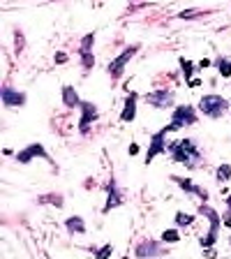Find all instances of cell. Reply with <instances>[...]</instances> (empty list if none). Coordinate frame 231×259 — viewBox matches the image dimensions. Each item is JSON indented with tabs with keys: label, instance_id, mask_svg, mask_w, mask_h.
I'll return each mask as SVG.
<instances>
[{
	"label": "cell",
	"instance_id": "6da1fadb",
	"mask_svg": "<svg viewBox=\"0 0 231 259\" xmlns=\"http://www.w3.org/2000/svg\"><path fill=\"white\" fill-rule=\"evenodd\" d=\"M169 157L173 162H180V164H188V167H197V162L201 160V151L197 148L192 139H178V141H171L167 148Z\"/></svg>",
	"mask_w": 231,
	"mask_h": 259
},
{
	"label": "cell",
	"instance_id": "7a4b0ae2",
	"mask_svg": "<svg viewBox=\"0 0 231 259\" xmlns=\"http://www.w3.org/2000/svg\"><path fill=\"white\" fill-rule=\"evenodd\" d=\"M201 213L204 218H208V222H210V227H208V232L204 234V236L199 238V245L201 248H213L217 243V236H220V225H222V218H220V213H217L213 206H208V204H199V208H197Z\"/></svg>",
	"mask_w": 231,
	"mask_h": 259
},
{
	"label": "cell",
	"instance_id": "3957f363",
	"mask_svg": "<svg viewBox=\"0 0 231 259\" xmlns=\"http://www.w3.org/2000/svg\"><path fill=\"white\" fill-rule=\"evenodd\" d=\"M229 109H231V104L222 95H217V93L201 95V100H199V111L204 116H208V118H222Z\"/></svg>",
	"mask_w": 231,
	"mask_h": 259
},
{
	"label": "cell",
	"instance_id": "277c9868",
	"mask_svg": "<svg viewBox=\"0 0 231 259\" xmlns=\"http://www.w3.org/2000/svg\"><path fill=\"white\" fill-rule=\"evenodd\" d=\"M197 123V109L192 104H178L171 113V123H169V132H178L183 127Z\"/></svg>",
	"mask_w": 231,
	"mask_h": 259
},
{
	"label": "cell",
	"instance_id": "5b68a950",
	"mask_svg": "<svg viewBox=\"0 0 231 259\" xmlns=\"http://www.w3.org/2000/svg\"><path fill=\"white\" fill-rule=\"evenodd\" d=\"M139 44H132V47H127V49H123V54L120 56H116V58L109 63V67H107V72H109V76H111V81H118L120 76H123V72H125V65L129 63V60L134 58L136 54H139Z\"/></svg>",
	"mask_w": 231,
	"mask_h": 259
},
{
	"label": "cell",
	"instance_id": "8992f818",
	"mask_svg": "<svg viewBox=\"0 0 231 259\" xmlns=\"http://www.w3.org/2000/svg\"><path fill=\"white\" fill-rule=\"evenodd\" d=\"M167 135H169V125H164L160 132H155V135L151 137V146H148V151H146V164H151L157 155L167 153V148H169Z\"/></svg>",
	"mask_w": 231,
	"mask_h": 259
},
{
	"label": "cell",
	"instance_id": "52a82bcc",
	"mask_svg": "<svg viewBox=\"0 0 231 259\" xmlns=\"http://www.w3.org/2000/svg\"><path fill=\"white\" fill-rule=\"evenodd\" d=\"M171 181L173 183H178V188L183 190V192L192 194V197H199L201 204H208V190L206 188L197 185L194 181H190V178H185V176H171Z\"/></svg>",
	"mask_w": 231,
	"mask_h": 259
},
{
	"label": "cell",
	"instance_id": "ba28073f",
	"mask_svg": "<svg viewBox=\"0 0 231 259\" xmlns=\"http://www.w3.org/2000/svg\"><path fill=\"white\" fill-rule=\"evenodd\" d=\"M93 44H95V32H88L86 37L81 39L79 44V56H81V65H83V70H90L93 65H95V56H93Z\"/></svg>",
	"mask_w": 231,
	"mask_h": 259
},
{
	"label": "cell",
	"instance_id": "9c48e42d",
	"mask_svg": "<svg viewBox=\"0 0 231 259\" xmlns=\"http://www.w3.org/2000/svg\"><path fill=\"white\" fill-rule=\"evenodd\" d=\"M144 100L155 109H169L173 104V100H176V93L173 91H155V93H148Z\"/></svg>",
	"mask_w": 231,
	"mask_h": 259
},
{
	"label": "cell",
	"instance_id": "30bf717a",
	"mask_svg": "<svg viewBox=\"0 0 231 259\" xmlns=\"http://www.w3.org/2000/svg\"><path fill=\"white\" fill-rule=\"evenodd\" d=\"M32 157H42V160L51 162V157H49L47 148H44L42 144H30L28 148H21V153H16V162H19V164H28Z\"/></svg>",
	"mask_w": 231,
	"mask_h": 259
},
{
	"label": "cell",
	"instance_id": "8fae6325",
	"mask_svg": "<svg viewBox=\"0 0 231 259\" xmlns=\"http://www.w3.org/2000/svg\"><path fill=\"white\" fill-rule=\"evenodd\" d=\"M164 254V248H160V243L157 241H141L134 250V257L136 259H153V257H160Z\"/></svg>",
	"mask_w": 231,
	"mask_h": 259
},
{
	"label": "cell",
	"instance_id": "7c38bea8",
	"mask_svg": "<svg viewBox=\"0 0 231 259\" xmlns=\"http://www.w3.org/2000/svg\"><path fill=\"white\" fill-rule=\"evenodd\" d=\"M81 118H79V132L81 135H86L88 132V127H90V123L93 120H97V107L93 102H81Z\"/></svg>",
	"mask_w": 231,
	"mask_h": 259
},
{
	"label": "cell",
	"instance_id": "4fadbf2b",
	"mask_svg": "<svg viewBox=\"0 0 231 259\" xmlns=\"http://www.w3.org/2000/svg\"><path fill=\"white\" fill-rule=\"evenodd\" d=\"M107 192H109V197H107V204H104L102 213H111L113 208H118V206H123V194H120L118 185H116V178H111V181H109Z\"/></svg>",
	"mask_w": 231,
	"mask_h": 259
},
{
	"label": "cell",
	"instance_id": "5bb4252c",
	"mask_svg": "<svg viewBox=\"0 0 231 259\" xmlns=\"http://www.w3.org/2000/svg\"><path fill=\"white\" fill-rule=\"evenodd\" d=\"M3 104H5L7 109L23 107V104H26V95H23L21 91H16V88H12V86H3Z\"/></svg>",
	"mask_w": 231,
	"mask_h": 259
},
{
	"label": "cell",
	"instance_id": "9a60e30c",
	"mask_svg": "<svg viewBox=\"0 0 231 259\" xmlns=\"http://www.w3.org/2000/svg\"><path fill=\"white\" fill-rule=\"evenodd\" d=\"M136 102H139V95L136 93H129L125 97V107H123V113H120V120L123 123H132L136 118Z\"/></svg>",
	"mask_w": 231,
	"mask_h": 259
},
{
	"label": "cell",
	"instance_id": "2e32d148",
	"mask_svg": "<svg viewBox=\"0 0 231 259\" xmlns=\"http://www.w3.org/2000/svg\"><path fill=\"white\" fill-rule=\"evenodd\" d=\"M60 97H63V104L67 109H76L81 107V100H79V93H76L74 86H63V93H60Z\"/></svg>",
	"mask_w": 231,
	"mask_h": 259
},
{
	"label": "cell",
	"instance_id": "e0dca14e",
	"mask_svg": "<svg viewBox=\"0 0 231 259\" xmlns=\"http://www.w3.org/2000/svg\"><path fill=\"white\" fill-rule=\"evenodd\" d=\"M65 229H67L72 236H74V234H83L86 232V222H83L81 215H70L65 220Z\"/></svg>",
	"mask_w": 231,
	"mask_h": 259
},
{
	"label": "cell",
	"instance_id": "ac0fdd59",
	"mask_svg": "<svg viewBox=\"0 0 231 259\" xmlns=\"http://www.w3.org/2000/svg\"><path fill=\"white\" fill-rule=\"evenodd\" d=\"M173 222H176L178 229H188V227H192L194 222H197V218L192 215V213H185V210H178L176 215H173Z\"/></svg>",
	"mask_w": 231,
	"mask_h": 259
},
{
	"label": "cell",
	"instance_id": "d6986e66",
	"mask_svg": "<svg viewBox=\"0 0 231 259\" xmlns=\"http://www.w3.org/2000/svg\"><path fill=\"white\" fill-rule=\"evenodd\" d=\"M178 65H180V70H183L185 81H192L194 70H197V65H194L192 60H188V58H185V56H180V58H178Z\"/></svg>",
	"mask_w": 231,
	"mask_h": 259
},
{
	"label": "cell",
	"instance_id": "ffe728a7",
	"mask_svg": "<svg viewBox=\"0 0 231 259\" xmlns=\"http://www.w3.org/2000/svg\"><path fill=\"white\" fill-rule=\"evenodd\" d=\"M215 67H217V72H220V76H224V79H231V60L229 58L220 56V58L215 60Z\"/></svg>",
	"mask_w": 231,
	"mask_h": 259
},
{
	"label": "cell",
	"instance_id": "44dd1931",
	"mask_svg": "<svg viewBox=\"0 0 231 259\" xmlns=\"http://www.w3.org/2000/svg\"><path fill=\"white\" fill-rule=\"evenodd\" d=\"M215 178H217V183H229L231 181V164H220L215 171Z\"/></svg>",
	"mask_w": 231,
	"mask_h": 259
},
{
	"label": "cell",
	"instance_id": "7402d4cb",
	"mask_svg": "<svg viewBox=\"0 0 231 259\" xmlns=\"http://www.w3.org/2000/svg\"><path fill=\"white\" fill-rule=\"evenodd\" d=\"M178 241H180L178 227L176 229H164V232H162V243H169V245H171V243H178Z\"/></svg>",
	"mask_w": 231,
	"mask_h": 259
},
{
	"label": "cell",
	"instance_id": "603a6c76",
	"mask_svg": "<svg viewBox=\"0 0 231 259\" xmlns=\"http://www.w3.org/2000/svg\"><path fill=\"white\" fill-rule=\"evenodd\" d=\"M111 252H113V245H111V243H104L102 248L95 250V259H109V257H111Z\"/></svg>",
	"mask_w": 231,
	"mask_h": 259
},
{
	"label": "cell",
	"instance_id": "cb8c5ba5",
	"mask_svg": "<svg viewBox=\"0 0 231 259\" xmlns=\"http://www.w3.org/2000/svg\"><path fill=\"white\" fill-rule=\"evenodd\" d=\"M47 201H51V206H63V197L60 194H44V197H39V204H47Z\"/></svg>",
	"mask_w": 231,
	"mask_h": 259
},
{
	"label": "cell",
	"instance_id": "d4e9b609",
	"mask_svg": "<svg viewBox=\"0 0 231 259\" xmlns=\"http://www.w3.org/2000/svg\"><path fill=\"white\" fill-rule=\"evenodd\" d=\"M222 222H224V227H231V194L226 197V210L222 215Z\"/></svg>",
	"mask_w": 231,
	"mask_h": 259
},
{
	"label": "cell",
	"instance_id": "484cf974",
	"mask_svg": "<svg viewBox=\"0 0 231 259\" xmlns=\"http://www.w3.org/2000/svg\"><path fill=\"white\" fill-rule=\"evenodd\" d=\"M199 14H204V12L201 10H188V12H180L178 19H192V16H199Z\"/></svg>",
	"mask_w": 231,
	"mask_h": 259
},
{
	"label": "cell",
	"instance_id": "4316f807",
	"mask_svg": "<svg viewBox=\"0 0 231 259\" xmlns=\"http://www.w3.org/2000/svg\"><path fill=\"white\" fill-rule=\"evenodd\" d=\"M197 67H199V70H208V67H210V60H208V58L199 60V65H197Z\"/></svg>",
	"mask_w": 231,
	"mask_h": 259
},
{
	"label": "cell",
	"instance_id": "83f0119b",
	"mask_svg": "<svg viewBox=\"0 0 231 259\" xmlns=\"http://www.w3.org/2000/svg\"><path fill=\"white\" fill-rule=\"evenodd\" d=\"M16 49H23V35L16 30Z\"/></svg>",
	"mask_w": 231,
	"mask_h": 259
},
{
	"label": "cell",
	"instance_id": "f1b7e54d",
	"mask_svg": "<svg viewBox=\"0 0 231 259\" xmlns=\"http://www.w3.org/2000/svg\"><path fill=\"white\" fill-rule=\"evenodd\" d=\"M139 153V144H132L129 146V155H136Z\"/></svg>",
	"mask_w": 231,
	"mask_h": 259
},
{
	"label": "cell",
	"instance_id": "f546056e",
	"mask_svg": "<svg viewBox=\"0 0 231 259\" xmlns=\"http://www.w3.org/2000/svg\"><path fill=\"white\" fill-rule=\"evenodd\" d=\"M65 60H67V56L65 54H56V63H65Z\"/></svg>",
	"mask_w": 231,
	"mask_h": 259
}]
</instances>
